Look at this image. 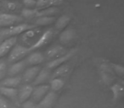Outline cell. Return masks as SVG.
Segmentation results:
<instances>
[{"label":"cell","mask_w":124,"mask_h":108,"mask_svg":"<svg viewBox=\"0 0 124 108\" xmlns=\"http://www.w3.org/2000/svg\"><path fill=\"white\" fill-rule=\"evenodd\" d=\"M35 27H36L35 25H29V24L16 25L10 26L9 28H6V29L0 31V38L13 37V36H16V35L24 33L26 31H29V30L33 29Z\"/></svg>","instance_id":"cell-1"},{"label":"cell","mask_w":124,"mask_h":108,"mask_svg":"<svg viewBox=\"0 0 124 108\" xmlns=\"http://www.w3.org/2000/svg\"><path fill=\"white\" fill-rule=\"evenodd\" d=\"M29 47L21 46V45H15L14 47L11 49L8 61L9 63H16L21 61L30 52Z\"/></svg>","instance_id":"cell-2"},{"label":"cell","mask_w":124,"mask_h":108,"mask_svg":"<svg viewBox=\"0 0 124 108\" xmlns=\"http://www.w3.org/2000/svg\"><path fill=\"white\" fill-rule=\"evenodd\" d=\"M22 21V17L13 14H0V26L2 27H10L14 25L19 24Z\"/></svg>","instance_id":"cell-3"},{"label":"cell","mask_w":124,"mask_h":108,"mask_svg":"<svg viewBox=\"0 0 124 108\" xmlns=\"http://www.w3.org/2000/svg\"><path fill=\"white\" fill-rule=\"evenodd\" d=\"M53 36H54V31L52 29H49V30H48V31H44V32L38 38L36 42L33 43L29 47L30 51H33V50L38 49V48L46 46L48 43H49V41L52 40Z\"/></svg>","instance_id":"cell-4"},{"label":"cell","mask_w":124,"mask_h":108,"mask_svg":"<svg viewBox=\"0 0 124 108\" xmlns=\"http://www.w3.org/2000/svg\"><path fill=\"white\" fill-rule=\"evenodd\" d=\"M76 51H77L76 49L70 50V51H68L66 54H65V55H63V56H61V57H58V58H55V59H54V60H51L50 62H48V64H47V68H48V69H56L57 67L62 65V64H64L66 62H67L68 60H70V59L74 56Z\"/></svg>","instance_id":"cell-5"},{"label":"cell","mask_w":124,"mask_h":108,"mask_svg":"<svg viewBox=\"0 0 124 108\" xmlns=\"http://www.w3.org/2000/svg\"><path fill=\"white\" fill-rule=\"evenodd\" d=\"M49 91V85L48 84H42V85H38L35 88H33L32 93H31V98L35 102V101H40L44 95L47 94V93Z\"/></svg>","instance_id":"cell-6"},{"label":"cell","mask_w":124,"mask_h":108,"mask_svg":"<svg viewBox=\"0 0 124 108\" xmlns=\"http://www.w3.org/2000/svg\"><path fill=\"white\" fill-rule=\"evenodd\" d=\"M16 41H17L16 36H13V37L6 38L3 42L0 43V57L5 56L9 51H10L16 44Z\"/></svg>","instance_id":"cell-7"},{"label":"cell","mask_w":124,"mask_h":108,"mask_svg":"<svg viewBox=\"0 0 124 108\" xmlns=\"http://www.w3.org/2000/svg\"><path fill=\"white\" fill-rule=\"evenodd\" d=\"M50 78H51L50 69H48V68H44L43 69H40L39 73L36 76L34 80L32 81V84L36 86L44 84L45 83L49 80Z\"/></svg>","instance_id":"cell-8"},{"label":"cell","mask_w":124,"mask_h":108,"mask_svg":"<svg viewBox=\"0 0 124 108\" xmlns=\"http://www.w3.org/2000/svg\"><path fill=\"white\" fill-rule=\"evenodd\" d=\"M68 51L66 50V48L63 47L61 46H52L51 48L47 50L46 53H45V56L48 59H54L58 58V57H61V56L66 54Z\"/></svg>","instance_id":"cell-9"},{"label":"cell","mask_w":124,"mask_h":108,"mask_svg":"<svg viewBox=\"0 0 124 108\" xmlns=\"http://www.w3.org/2000/svg\"><path fill=\"white\" fill-rule=\"evenodd\" d=\"M26 60H21L18 61L16 63H14L12 65L9 67V70H8V74L9 75V77L12 76H18V74H21L26 67Z\"/></svg>","instance_id":"cell-10"},{"label":"cell","mask_w":124,"mask_h":108,"mask_svg":"<svg viewBox=\"0 0 124 108\" xmlns=\"http://www.w3.org/2000/svg\"><path fill=\"white\" fill-rule=\"evenodd\" d=\"M33 90V87L31 84H25L18 90L17 98L20 102L23 103L24 101H27L31 95Z\"/></svg>","instance_id":"cell-11"},{"label":"cell","mask_w":124,"mask_h":108,"mask_svg":"<svg viewBox=\"0 0 124 108\" xmlns=\"http://www.w3.org/2000/svg\"><path fill=\"white\" fill-rule=\"evenodd\" d=\"M40 67L39 66H32V67L27 69L23 74V80L25 83H32V81L35 79L36 76L38 75V74L40 71Z\"/></svg>","instance_id":"cell-12"},{"label":"cell","mask_w":124,"mask_h":108,"mask_svg":"<svg viewBox=\"0 0 124 108\" xmlns=\"http://www.w3.org/2000/svg\"><path fill=\"white\" fill-rule=\"evenodd\" d=\"M56 100V94L54 91H48L44 97L39 101V106L41 108H51Z\"/></svg>","instance_id":"cell-13"},{"label":"cell","mask_w":124,"mask_h":108,"mask_svg":"<svg viewBox=\"0 0 124 108\" xmlns=\"http://www.w3.org/2000/svg\"><path fill=\"white\" fill-rule=\"evenodd\" d=\"M76 37V31L72 28L65 30L60 36V41L62 44H68Z\"/></svg>","instance_id":"cell-14"},{"label":"cell","mask_w":124,"mask_h":108,"mask_svg":"<svg viewBox=\"0 0 124 108\" xmlns=\"http://www.w3.org/2000/svg\"><path fill=\"white\" fill-rule=\"evenodd\" d=\"M44 61V56L41 52H32L28 56L27 59L26 60L27 65L37 66L38 64H42Z\"/></svg>","instance_id":"cell-15"},{"label":"cell","mask_w":124,"mask_h":108,"mask_svg":"<svg viewBox=\"0 0 124 108\" xmlns=\"http://www.w3.org/2000/svg\"><path fill=\"white\" fill-rule=\"evenodd\" d=\"M18 90L16 88H9L4 86H0V95H4V97L8 98L9 100H16L17 98Z\"/></svg>","instance_id":"cell-16"},{"label":"cell","mask_w":124,"mask_h":108,"mask_svg":"<svg viewBox=\"0 0 124 108\" xmlns=\"http://www.w3.org/2000/svg\"><path fill=\"white\" fill-rule=\"evenodd\" d=\"M40 32H41V29H39V28L37 29V27L29 30V31H26L21 36V41L25 43H27V41H31V40H34L36 36H38V34H40Z\"/></svg>","instance_id":"cell-17"},{"label":"cell","mask_w":124,"mask_h":108,"mask_svg":"<svg viewBox=\"0 0 124 108\" xmlns=\"http://www.w3.org/2000/svg\"><path fill=\"white\" fill-rule=\"evenodd\" d=\"M21 82V76H12L2 81V86L9 88H16Z\"/></svg>","instance_id":"cell-18"},{"label":"cell","mask_w":124,"mask_h":108,"mask_svg":"<svg viewBox=\"0 0 124 108\" xmlns=\"http://www.w3.org/2000/svg\"><path fill=\"white\" fill-rule=\"evenodd\" d=\"M1 7L6 11H9V12H15V11H18L21 9V4L15 1H9V0H4L1 3Z\"/></svg>","instance_id":"cell-19"},{"label":"cell","mask_w":124,"mask_h":108,"mask_svg":"<svg viewBox=\"0 0 124 108\" xmlns=\"http://www.w3.org/2000/svg\"><path fill=\"white\" fill-rule=\"evenodd\" d=\"M70 71V66L68 64H62V65L57 67V69L53 72L51 75V79L55 78H61L66 75Z\"/></svg>","instance_id":"cell-20"},{"label":"cell","mask_w":124,"mask_h":108,"mask_svg":"<svg viewBox=\"0 0 124 108\" xmlns=\"http://www.w3.org/2000/svg\"><path fill=\"white\" fill-rule=\"evenodd\" d=\"M59 12V9L56 7H48L46 9H41V10H38L36 14V18L38 17H54V14H56Z\"/></svg>","instance_id":"cell-21"},{"label":"cell","mask_w":124,"mask_h":108,"mask_svg":"<svg viewBox=\"0 0 124 108\" xmlns=\"http://www.w3.org/2000/svg\"><path fill=\"white\" fill-rule=\"evenodd\" d=\"M70 23V17L67 15H62L59 19H56L55 22V28L57 30H63Z\"/></svg>","instance_id":"cell-22"},{"label":"cell","mask_w":124,"mask_h":108,"mask_svg":"<svg viewBox=\"0 0 124 108\" xmlns=\"http://www.w3.org/2000/svg\"><path fill=\"white\" fill-rule=\"evenodd\" d=\"M64 84H65V82L61 78H55V79H51L49 88L52 89V91L55 92V91L60 90V89L64 86Z\"/></svg>","instance_id":"cell-23"},{"label":"cell","mask_w":124,"mask_h":108,"mask_svg":"<svg viewBox=\"0 0 124 108\" xmlns=\"http://www.w3.org/2000/svg\"><path fill=\"white\" fill-rule=\"evenodd\" d=\"M54 20H55L54 17H46V16L38 17L35 19V25H38V26L48 25L52 24Z\"/></svg>","instance_id":"cell-24"},{"label":"cell","mask_w":124,"mask_h":108,"mask_svg":"<svg viewBox=\"0 0 124 108\" xmlns=\"http://www.w3.org/2000/svg\"><path fill=\"white\" fill-rule=\"evenodd\" d=\"M38 12V9H23L21 10V17L25 19H32L36 18V14Z\"/></svg>","instance_id":"cell-25"},{"label":"cell","mask_w":124,"mask_h":108,"mask_svg":"<svg viewBox=\"0 0 124 108\" xmlns=\"http://www.w3.org/2000/svg\"><path fill=\"white\" fill-rule=\"evenodd\" d=\"M48 0H36V8L35 9L38 10L48 8Z\"/></svg>","instance_id":"cell-26"},{"label":"cell","mask_w":124,"mask_h":108,"mask_svg":"<svg viewBox=\"0 0 124 108\" xmlns=\"http://www.w3.org/2000/svg\"><path fill=\"white\" fill-rule=\"evenodd\" d=\"M6 72H7V65L4 62L1 61L0 62V80L4 78Z\"/></svg>","instance_id":"cell-27"},{"label":"cell","mask_w":124,"mask_h":108,"mask_svg":"<svg viewBox=\"0 0 124 108\" xmlns=\"http://www.w3.org/2000/svg\"><path fill=\"white\" fill-rule=\"evenodd\" d=\"M23 4L26 9H35L36 8V0H23Z\"/></svg>","instance_id":"cell-28"},{"label":"cell","mask_w":124,"mask_h":108,"mask_svg":"<svg viewBox=\"0 0 124 108\" xmlns=\"http://www.w3.org/2000/svg\"><path fill=\"white\" fill-rule=\"evenodd\" d=\"M36 106V103L31 100H27L22 103V108H35Z\"/></svg>","instance_id":"cell-29"},{"label":"cell","mask_w":124,"mask_h":108,"mask_svg":"<svg viewBox=\"0 0 124 108\" xmlns=\"http://www.w3.org/2000/svg\"><path fill=\"white\" fill-rule=\"evenodd\" d=\"M63 0H48V6L54 7V6H59L62 4Z\"/></svg>","instance_id":"cell-30"},{"label":"cell","mask_w":124,"mask_h":108,"mask_svg":"<svg viewBox=\"0 0 124 108\" xmlns=\"http://www.w3.org/2000/svg\"><path fill=\"white\" fill-rule=\"evenodd\" d=\"M0 108H9V104L3 97H0Z\"/></svg>","instance_id":"cell-31"},{"label":"cell","mask_w":124,"mask_h":108,"mask_svg":"<svg viewBox=\"0 0 124 108\" xmlns=\"http://www.w3.org/2000/svg\"><path fill=\"white\" fill-rule=\"evenodd\" d=\"M35 108H41V107H40V106H36V107H35Z\"/></svg>","instance_id":"cell-32"}]
</instances>
